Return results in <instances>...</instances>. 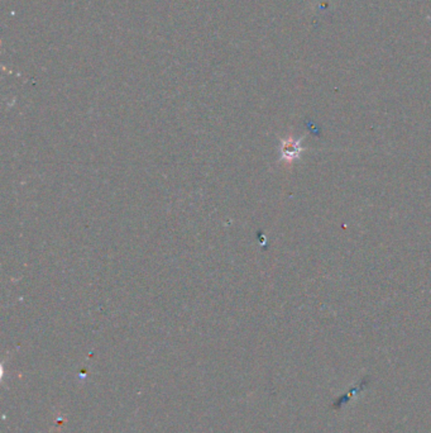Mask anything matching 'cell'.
<instances>
[{
  "mask_svg": "<svg viewBox=\"0 0 431 433\" xmlns=\"http://www.w3.org/2000/svg\"><path fill=\"white\" fill-rule=\"evenodd\" d=\"M301 141H303V138L295 140L292 137L282 140L280 146L281 160L292 162V161L300 159L303 151Z\"/></svg>",
  "mask_w": 431,
  "mask_h": 433,
  "instance_id": "6da1fadb",
  "label": "cell"
}]
</instances>
